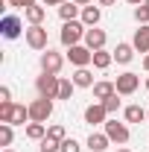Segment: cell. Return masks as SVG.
Listing matches in <instances>:
<instances>
[{
	"label": "cell",
	"mask_w": 149,
	"mask_h": 152,
	"mask_svg": "<svg viewBox=\"0 0 149 152\" xmlns=\"http://www.w3.org/2000/svg\"><path fill=\"white\" fill-rule=\"evenodd\" d=\"M102 126H105V134L111 137L114 143H126V140H129V126H126V123L108 120V123H102Z\"/></svg>",
	"instance_id": "cell-8"
},
{
	"label": "cell",
	"mask_w": 149,
	"mask_h": 152,
	"mask_svg": "<svg viewBox=\"0 0 149 152\" xmlns=\"http://www.w3.org/2000/svg\"><path fill=\"white\" fill-rule=\"evenodd\" d=\"M117 152H129V149H117Z\"/></svg>",
	"instance_id": "cell-41"
},
{
	"label": "cell",
	"mask_w": 149,
	"mask_h": 152,
	"mask_svg": "<svg viewBox=\"0 0 149 152\" xmlns=\"http://www.w3.org/2000/svg\"><path fill=\"white\" fill-rule=\"evenodd\" d=\"M61 3H67V0H44V6H61Z\"/></svg>",
	"instance_id": "cell-34"
},
{
	"label": "cell",
	"mask_w": 149,
	"mask_h": 152,
	"mask_svg": "<svg viewBox=\"0 0 149 152\" xmlns=\"http://www.w3.org/2000/svg\"><path fill=\"white\" fill-rule=\"evenodd\" d=\"M131 44H134V50H140V53H149V23H140V26L134 29V38H131Z\"/></svg>",
	"instance_id": "cell-12"
},
{
	"label": "cell",
	"mask_w": 149,
	"mask_h": 152,
	"mask_svg": "<svg viewBox=\"0 0 149 152\" xmlns=\"http://www.w3.org/2000/svg\"><path fill=\"white\" fill-rule=\"evenodd\" d=\"M15 111V102H0V123H9Z\"/></svg>",
	"instance_id": "cell-29"
},
{
	"label": "cell",
	"mask_w": 149,
	"mask_h": 152,
	"mask_svg": "<svg viewBox=\"0 0 149 152\" xmlns=\"http://www.w3.org/2000/svg\"><path fill=\"white\" fill-rule=\"evenodd\" d=\"M96 3H99V6H114L117 0H96Z\"/></svg>",
	"instance_id": "cell-35"
},
{
	"label": "cell",
	"mask_w": 149,
	"mask_h": 152,
	"mask_svg": "<svg viewBox=\"0 0 149 152\" xmlns=\"http://www.w3.org/2000/svg\"><path fill=\"white\" fill-rule=\"evenodd\" d=\"M12 123H0V146H9L12 143Z\"/></svg>",
	"instance_id": "cell-26"
},
{
	"label": "cell",
	"mask_w": 149,
	"mask_h": 152,
	"mask_svg": "<svg viewBox=\"0 0 149 152\" xmlns=\"http://www.w3.org/2000/svg\"><path fill=\"white\" fill-rule=\"evenodd\" d=\"M58 85H61V79H58L56 73H41L35 79L38 96H47V99H58Z\"/></svg>",
	"instance_id": "cell-1"
},
{
	"label": "cell",
	"mask_w": 149,
	"mask_h": 152,
	"mask_svg": "<svg viewBox=\"0 0 149 152\" xmlns=\"http://www.w3.org/2000/svg\"><path fill=\"white\" fill-rule=\"evenodd\" d=\"M76 6H91V0H73Z\"/></svg>",
	"instance_id": "cell-36"
},
{
	"label": "cell",
	"mask_w": 149,
	"mask_h": 152,
	"mask_svg": "<svg viewBox=\"0 0 149 152\" xmlns=\"http://www.w3.org/2000/svg\"><path fill=\"white\" fill-rule=\"evenodd\" d=\"M129 3H131V6H140V3H143V0H129Z\"/></svg>",
	"instance_id": "cell-38"
},
{
	"label": "cell",
	"mask_w": 149,
	"mask_h": 152,
	"mask_svg": "<svg viewBox=\"0 0 149 152\" xmlns=\"http://www.w3.org/2000/svg\"><path fill=\"white\" fill-rule=\"evenodd\" d=\"M61 67H64V58H61V53H56V50H44L41 53V73H61Z\"/></svg>",
	"instance_id": "cell-4"
},
{
	"label": "cell",
	"mask_w": 149,
	"mask_h": 152,
	"mask_svg": "<svg viewBox=\"0 0 149 152\" xmlns=\"http://www.w3.org/2000/svg\"><path fill=\"white\" fill-rule=\"evenodd\" d=\"M99 18H102L99 6H82V23H85V26H96Z\"/></svg>",
	"instance_id": "cell-16"
},
{
	"label": "cell",
	"mask_w": 149,
	"mask_h": 152,
	"mask_svg": "<svg viewBox=\"0 0 149 152\" xmlns=\"http://www.w3.org/2000/svg\"><path fill=\"white\" fill-rule=\"evenodd\" d=\"M108 134H99V132H91V137H88V149L91 152H105V146H108Z\"/></svg>",
	"instance_id": "cell-17"
},
{
	"label": "cell",
	"mask_w": 149,
	"mask_h": 152,
	"mask_svg": "<svg viewBox=\"0 0 149 152\" xmlns=\"http://www.w3.org/2000/svg\"><path fill=\"white\" fill-rule=\"evenodd\" d=\"M114 85H117V94H120V96H129V94H134V91H137L140 76H137V73H120Z\"/></svg>",
	"instance_id": "cell-7"
},
{
	"label": "cell",
	"mask_w": 149,
	"mask_h": 152,
	"mask_svg": "<svg viewBox=\"0 0 149 152\" xmlns=\"http://www.w3.org/2000/svg\"><path fill=\"white\" fill-rule=\"evenodd\" d=\"M50 114H53V99L38 96V99L29 102V120H32V123H47Z\"/></svg>",
	"instance_id": "cell-3"
},
{
	"label": "cell",
	"mask_w": 149,
	"mask_h": 152,
	"mask_svg": "<svg viewBox=\"0 0 149 152\" xmlns=\"http://www.w3.org/2000/svg\"><path fill=\"white\" fill-rule=\"evenodd\" d=\"M105 117H108V111H105V105H102V102H93V105H88V108H85V123H91V126L108 123Z\"/></svg>",
	"instance_id": "cell-10"
},
{
	"label": "cell",
	"mask_w": 149,
	"mask_h": 152,
	"mask_svg": "<svg viewBox=\"0 0 149 152\" xmlns=\"http://www.w3.org/2000/svg\"><path fill=\"white\" fill-rule=\"evenodd\" d=\"M23 15H26V20H29V26H32V23H41V20L47 18V9H44V6H29V9H26V12H23Z\"/></svg>",
	"instance_id": "cell-19"
},
{
	"label": "cell",
	"mask_w": 149,
	"mask_h": 152,
	"mask_svg": "<svg viewBox=\"0 0 149 152\" xmlns=\"http://www.w3.org/2000/svg\"><path fill=\"white\" fill-rule=\"evenodd\" d=\"M85 47L88 50H102L105 47V29H96V26H88V32H85Z\"/></svg>",
	"instance_id": "cell-9"
},
{
	"label": "cell",
	"mask_w": 149,
	"mask_h": 152,
	"mask_svg": "<svg viewBox=\"0 0 149 152\" xmlns=\"http://www.w3.org/2000/svg\"><path fill=\"white\" fill-rule=\"evenodd\" d=\"M58 15H61L64 23H67V20H76V15H82V6H76L73 0H67V3L58 6Z\"/></svg>",
	"instance_id": "cell-14"
},
{
	"label": "cell",
	"mask_w": 149,
	"mask_h": 152,
	"mask_svg": "<svg viewBox=\"0 0 149 152\" xmlns=\"http://www.w3.org/2000/svg\"><path fill=\"white\" fill-rule=\"evenodd\" d=\"M47 137H53V140H58V143H61V140L67 137V134H64V126H58V123H53V126L47 129Z\"/></svg>",
	"instance_id": "cell-28"
},
{
	"label": "cell",
	"mask_w": 149,
	"mask_h": 152,
	"mask_svg": "<svg viewBox=\"0 0 149 152\" xmlns=\"http://www.w3.org/2000/svg\"><path fill=\"white\" fill-rule=\"evenodd\" d=\"M143 120H146V111L140 105H129L126 108V123H143Z\"/></svg>",
	"instance_id": "cell-22"
},
{
	"label": "cell",
	"mask_w": 149,
	"mask_h": 152,
	"mask_svg": "<svg viewBox=\"0 0 149 152\" xmlns=\"http://www.w3.org/2000/svg\"><path fill=\"white\" fill-rule=\"evenodd\" d=\"M117 96H120V94H111L108 99H102V105H105V111H108V114H114L117 108H120V99H117Z\"/></svg>",
	"instance_id": "cell-31"
},
{
	"label": "cell",
	"mask_w": 149,
	"mask_h": 152,
	"mask_svg": "<svg viewBox=\"0 0 149 152\" xmlns=\"http://www.w3.org/2000/svg\"><path fill=\"white\" fill-rule=\"evenodd\" d=\"M85 32H88V29H85L82 20H67V23L61 26V35H58V38H61L64 47H76V44L85 38Z\"/></svg>",
	"instance_id": "cell-2"
},
{
	"label": "cell",
	"mask_w": 149,
	"mask_h": 152,
	"mask_svg": "<svg viewBox=\"0 0 149 152\" xmlns=\"http://www.w3.org/2000/svg\"><path fill=\"white\" fill-rule=\"evenodd\" d=\"M146 120H149V111H146Z\"/></svg>",
	"instance_id": "cell-42"
},
{
	"label": "cell",
	"mask_w": 149,
	"mask_h": 152,
	"mask_svg": "<svg viewBox=\"0 0 149 152\" xmlns=\"http://www.w3.org/2000/svg\"><path fill=\"white\" fill-rule=\"evenodd\" d=\"M38 149H41V152H61V143H58V140H53V137H44Z\"/></svg>",
	"instance_id": "cell-27"
},
{
	"label": "cell",
	"mask_w": 149,
	"mask_h": 152,
	"mask_svg": "<svg viewBox=\"0 0 149 152\" xmlns=\"http://www.w3.org/2000/svg\"><path fill=\"white\" fill-rule=\"evenodd\" d=\"M73 82H76V88H93V85H96V82H93V73L88 67H76Z\"/></svg>",
	"instance_id": "cell-13"
},
{
	"label": "cell",
	"mask_w": 149,
	"mask_h": 152,
	"mask_svg": "<svg viewBox=\"0 0 149 152\" xmlns=\"http://www.w3.org/2000/svg\"><path fill=\"white\" fill-rule=\"evenodd\" d=\"M26 120H29V105H15V111H12V120H9V123H12V126H23Z\"/></svg>",
	"instance_id": "cell-20"
},
{
	"label": "cell",
	"mask_w": 149,
	"mask_h": 152,
	"mask_svg": "<svg viewBox=\"0 0 149 152\" xmlns=\"http://www.w3.org/2000/svg\"><path fill=\"white\" fill-rule=\"evenodd\" d=\"M0 32H3V38H18L20 35V18H15V15H3V20H0Z\"/></svg>",
	"instance_id": "cell-11"
},
{
	"label": "cell",
	"mask_w": 149,
	"mask_h": 152,
	"mask_svg": "<svg viewBox=\"0 0 149 152\" xmlns=\"http://www.w3.org/2000/svg\"><path fill=\"white\" fill-rule=\"evenodd\" d=\"M131 56H134V44H126V41H123V44L114 47V58H117L120 64H129Z\"/></svg>",
	"instance_id": "cell-15"
},
{
	"label": "cell",
	"mask_w": 149,
	"mask_h": 152,
	"mask_svg": "<svg viewBox=\"0 0 149 152\" xmlns=\"http://www.w3.org/2000/svg\"><path fill=\"white\" fill-rule=\"evenodd\" d=\"M47 41H50V38H47V29H44L41 23H32V26L26 29V44H29L32 50H50Z\"/></svg>",
	"instance_id": "cell-5"
},
{
	"label": "cell",
	"mask_w": 149,
	"mask_h": 152,
	"mask_svg": "<svg viewBox=\"0 0 149 152\" xmlns=\"http://www.w3.org/2000/svg\"><path fill=\"white\" fill-rule=\"evenodd\" d=\"M67 58H70V64H76V67H88V64H93V50L76 44V47H67Z\"/></svg>",
	"instance_id": "cell-6"
},
{
	"label": "cell",
	"mask_w": 149,
	"mask_h": 152,
	"mask_svg": "<svg viewBox=\"0 0 149 152\" xmlns=\"http://www.w3.org/2000/svg\"><path fill=\"white\" fill-rule=\"evenodd\" d=\"M146 91H149V76H146Z\"/></svg>",
	"instance_id": "cell-40"
},
{
	"label": "cell",
	"mask_w": 149,
	"mask_h": 152,
	"mask_svg": "<svg viewBox=\"0 0 149 152\" xmlns=\"http://www.w3.org/2000/svg\"><path fill=\"white\" fill-rule=\"evenodd\" d=\"M61 152H82V146H79V140H73V137H64L61 140Z\"/></svg>",
	"instance_id": "cell-30"
},
{
	"label": "cell",
	"mask_w": 149,
	"mask_h": 152,
	"mask_svg": "<svg viewBox=\"0 0 149 152\" xmlns=\"http://www.w3.org/2000/svg\"><path fill=\"white\" fill-rule=\"evenodd\" d=\"M26 137H29V140H44V137H47L44 123H29V126H26Z\"/></svg>",
	"instance_id": "cell-23"
},
{
	"label": "cell",
	"mask_w": 149,
	"mask_h": 152,
	"mask_svg": "<svg viewBox=\"0 0 149 152\" xmlns=\"http://www.w3.org/2000/svg\"><path fill=\"white\" fill-rule=\"evenodd\" d=\"M143 67H146V73H149V53L143 56Z\"/></svg>",
	"instance_id": "cell-37"
},
{
	"label": "cell",
	"mask_w": 149,
	"mask_h": 152,
	"mask_svg": "<svg viewBox=\"0 0 149 152\" xmlns=\"http://www.w3.org/2000/svg\"><path fill=\"white\" fill-rule=\"evenodd\" d=\"M111 61H114V53H105V50H96L93 53V67H99V70H105Z\"/></svg>",
	"instance_id": "cell-21"
},
{
	"label": "cell",
	"mask_w": 149,
	"mask_h": 152,
	"mask_svg": "<svg viewBox=\"0 0 149 152\" xmlns=\"http://www.w3.org/2000/svg\"><path fill=\"white\" fill-rule=\"evenodd\" d=\"M73 88H76L73 79H61V85H58V99H70V96H73Z\"/></svg>",
	"instance_id": "cell-24"
},
{
	"label": "cell",
	"mask_w": 149,
	"mask_h": 152,
	"mask_svg": "<svg viewBox=\"0 0 149 152\" xmlns=\"http://www.w3.org/2000/svg\"><path fill=\"white\" fill-rule=\"evenodd\" d=\"M0 102H12V91H9L6 85L0 88Z\"/></svg>",
	"instance_id": "cell-33"
},
{
	"label": "cell",
	"mask_w": 149,
	"mask_h": 152,
	"mask_svg": "<svg viewBox=\"0 0 149 152\" xmlns=\"http://www.w3.org/2000/svg\"><path fill=\"white\" fill-rule=\"evenodd\" d=\"M111 94H117V85L114 82H96L93 85V96L96 99H108Z\"/></svg>",
	"instance_id": "cell-18"
},
{
	"label": "cell",
	"mask_w": 149,
	"mask_h": 152,
	"mask_svg": "<svg viewBox=\"0 0 149 152\" xmlns=\"http://www.w3.org/2000/svg\"><path fill=\"white\" fill-rule=\"evenodd\" d=\"M3 152H15V149H9V146H6V149H3Z\"/></svg>",
	"instance_id": "cell-39"
},
{
	"label": "cell",
	"mask_w": 149,
	"mask_h": 152,
	"mask_svg": "<svg viewBox=\"0 0 149 152\" xmlns=\"http://www.w3.org/2000/svg\"><path fill=\"white\" fill-rule=\"evenodd\" d=\"M9 6H18V9H29V6H35V0H9Z\"/></svg>",
	"instance_id": "cell-32"
},
{
	"label": "cell",
	"mask_w": 149,
	"mask_h": 152,
	"mask_svg": "<svg viewBox=\"0 0 149 152\" xmlns=\"http://www.w3.org/2000/svg\"><path fill=\"white\" fill-rule=\"evenodd\" d=\"M134 20H137V23H149V0H143V3L134 9Z\"/></svg>",
	"instance_id": "cell-25"
}]
</instances>
